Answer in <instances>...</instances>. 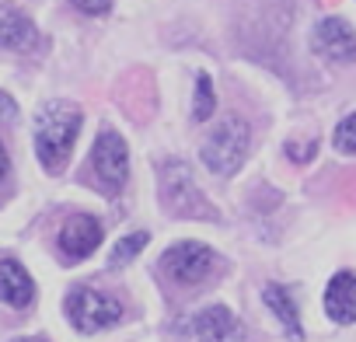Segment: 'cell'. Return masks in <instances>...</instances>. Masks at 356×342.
<instances>
[{"mask_svg":"<svg viewBox=\"0 0 356 342\" xmlns=\"http://www.w3.org/2000/svg\"><path fill=\"white\" fill-rule=\"evenodd\" d=\"M84 115L74 101H46L35 115V154L49 171H63Z\"/></svg>","mask_w":356,"mask_h":342,"instance_id":"cell-1","label":"cell"},{"mask_svg":"<svg viewBox=\"0 0 356 342\" xmlns=\"http://www.w3.org/2000/svg\"><path fill=\"white\" fill-rule=\"evenodd\" d=\"M248 147H252V129L241 115H224L203 140L200 147V157L203 164L220 179H231L234 171L245 164L248 157Z\"/></svg>","mask_w":356,"mask_h":342,"instance_id":"cell-2","label":"cell"},{"mask_svg":"<svg viewBox=\"0 0 356 342\" xmlns=\"http://www.w3.org/2000/svg\"><path fill=\"white\" fill-rule=\"evenodd\" d=\"M63 307H67V321H70L81 335L105 332V328H112V325L122 318L119 297L102 293V290H95V286H77V290H70Z\"/></svg>","mask_w":356,"mask_h":342,"instance_id":"cell-3","label":"cell"},{"mask_svg":"<svg viewBox=\"0 0 356 342\" xmlns=\"http://www.w3.org/2000/svg\"><path fill=\"white\" fill-rule=\"evenodd\" d=\"M213 269H217V252L203 241H178L161 259V272L178 286H196Z\"/></svg>","mask_w":356,"mask_h":342,"instance_id":"cell-4","label":"cell"},{"mask_svg":"<svg viewBox=\"0 0 356 342\" xmlns=\"http://www.w3.org/2000/svg\"><path fill=\"white\" fill-rule=\"evenodd\" d=\"M91 168H95V179L102 182V189L108 196L122 193L126 179H129V150L126 140L115 129H102L91 150Z\"/></svg>","mask_w":356,"mask_h":342,"instance_id":"cell-5","label":"cell"},{"mask_svg":"<svg viewBox=\"0 0 356 342\" xmlns=\"http://www.w3.org/2000/svg\"><path fill=\"white\" fill-rule=\"evenodd\" d=\"M182 342H234L238 339V318L224 304H210L203 311L186 314L175 325Z\"/></svg>","mask_w":356,"mask_h":342,"instance_id":"cell-6","label":"cell"},{"mask_svg":"<svg viewBox=\"0 0 356 342\" xmlns=\"http://www.w3.org/2000/svg\"><path fill=\"white\" fill-rule=\"evenodd\" d=\"M311 49L332 67H349L356 63V32L346 18H321L311 32Z\"/></svg>","mask_w":356,"mask_h":342,"instance_id":"cell-7","label":"cell"},{"mask_svg":"<svg viewBox=\"0 0 356 342\" xmlns=\"http://www.w3.org/2000/svg\"><path fill=\"white\" fill-rule=\"evenodd\" d=\"M39 46V28L35 22L15 8V4H0V49L8 53H32Z\"/></svg>","mask_w":356,"mask_h":342,"instance_id":"cell-8","label":"cell"},{"mask_svg":"<svg viewBox=\"0 0 356 342\" xmlns=\"http://www.w3.org/2000/svg\"><path fill=\"white\" fill-rule=\"evenodd\" d=\"M102 238H105V231H102V224L95 220V217H88V213H77V217H70L63 227H60V252L63 255H70V259H88L98 245H102Z\"/></svg>","mask_w":356,"mask_h":342,"instance_id":"cell-9","label":"cell"},{"mask_svg":"<svg viewBox=\"0 0 356 342\" xmlns=\"http://www.w3.org/2000/svg\"><path fill=\"white\" fill-rule=\"evenodd\" d=\"M325 314L335 325H353L356 321V272L342 269L328 279L325 286Z\"/></svg>","mask_w":356,"mask_h":342,"instance_id":"cell-10","label":"cell"},{"mask_svg":"<svg viewBox=\"0 0 356 342\" xmlns=\"http://www.w3.org/2000/svg\"><path fill=\"white\" fill-rule=\"evenodd\" d=\"M0 300L8 307H29L35 300V283L25 272V266L15 262V259L0 262Z\"/></svg>","mask_w":356,"mask_h":342,"instance_id":"cell-11","label":"cell"},{"mask_svg":"<svg viewBox=\"0 0 356 342\" xmlns=\"http://www.w3.org/2000/svg\"><path fill=\"white\" fill-rule=\"evenodd\" d=\"M262 300H266V307L273 311V318L283 325L286 339H290V342H300V339H304V325H300V311H297L293 293H290L286 286H280V283H269V286L262 290Z\"/></svg>","mask_w":356,"mask_h":342,"instance_id":"cell-12","label":"cell"},{"mask_svg":"<svg viewBox=\"0 0 356 342\" xmlns=\"http://www.w3.org/2000/svg\"><path fill=\"white\" fill-rule=\"evenodd\" d=\"M147 241H150L147 231H136V234H126L122 241H115V248H112V255H108V269H122V266H129V262L147 248Z\"/></svg>","mask_w":356,"mask_h":342,"instance_id":"cell-13","label":"cell"},{"mask_svg":"<svg viewBox=\"0 0 356 342\" xmlns=\"http://www.w3.org/2000/svg\"><path fill=\"white\" fill-rule=\"evenodd\" d=\"M217 112V95L210 74H196V105H193V122H207Z\"/></svg>","mask_w":356,"mask_h":342,"instance_id":"cell-14","label":"cell"},{"mask_svg":"<svg viewBox=\"0 0 356 342\" xmlns=\"http://www.w3.org/2000/svg\"><path fill=\"white\" fill-rule=\"evenodd\" d=\"M335 147L342 154H356V112H349L339 126H335Z\"/></svg>","mask_w":356,"mask_h":342,"instance_id":"cell-15","label":"cell"},{"mask_svg":"<svg viewBox=\"0 0 356 342\" xmlns=\"http://www.w3.org/2000/svg\"><path fill=\"white\" fill-rule=\"evenodd\" d=\"M70 4H74L77 11H84V15L98 18V15H108V8H112V0H70Z\"/></svg>","mask_w":356,"mask_h":342,"instance_id":"cell-16","label":"cell"},{"mask_svg":"<svg viewBox=\"0 0 356 342\" xmlns=\"http://www.w3.org/2000/svg\"><path fill=\"white\" fill-rule=\"evenodd\" d=\"M18 115V105H15V98L8 95V91H0V126L4 122H11Z\"/></svg>","mask_w":356,"mask_h":342,"instance_id":"cell-17","label":"cell"},{"mask_svg":"<svg viewBox=\"0 0 356 342\" xmlns=\"http://www.w3.org/2000/svg\"><path fill=\"white\" fill-rule=\"evenodd\" d=\"M8 168H11V161H8V150H4V143H0V182L8 179Z\"/></svg>","mask_w":356,"mask_h":342,"instance_id":"cell-18","label":"cell"},{"mask_svg":"<svg viewBox=\"0 0 356 342\" xmlns=\"http://www.w3.org/2000/svg\"><path fill=\"white\" fill-rule=\"evenodd\" d=\"M18 342H46V339H18Z\"/></svg>","mask_w":356,"mask_h":342,"instance_id":"cell-19","label":"cell"}]
</instances>
